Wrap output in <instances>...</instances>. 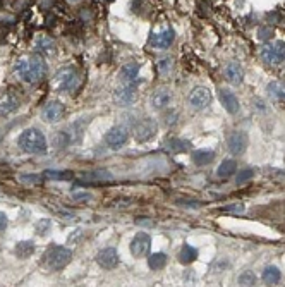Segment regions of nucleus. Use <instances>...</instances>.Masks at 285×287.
<instances>
[{"instance_id":"1","label":"nucleus","mask_w":285,"mask_h":287,"mask_svg":"<svg viewBox=\"0 0 285 287\" xmlns=\"http://www.w3.org/2000/svg\"><path fill=\"white\" fill-rule=\"evenodd\" d=\"M16 74L26 82H40L46 76V64L45 59L38 53L23 55L14 64Z\"/></svg>"},{"instance_id":"2","label":"nucleus","mask_w":285,"mask_h":287,"mask_svg":"<svg viewBox=\"0 0 285 287\" xmlns=\"http://www.w3.org/2000/svg\"><path fill=\"white\" fill-rule=\"evenodd\" d=\"M17 146L23 152L31 153V155H41L46 152V139L43 132L36 127L24 129L17 138Z\"/></svg>"},{"instance_id":"3","label":"nucleus","mask_w":285,"mask_h":287,"mask_svg":"<svg viewBox=\"0 0 285 287\" xmlns=\"http://www.w3.org/2000/svg\"><path fill=\"white\" fill-rule=\"evenodd\" d=\"M71 260H72L71 249H67V247H64V246H52L45 253L43 265H45L50 272H57V270H62L64 267H67Z\"/></svg>"},{"instance_id":"4","label":"nucleus","mask_w":285,"mask_h":287,"mask_svg":"<svg viewBox=\"0 0 285 287\" xmlns=\"http://www.w3.org/2000/svg\"><path fill=\"white\" fill-rule=\"evenodd\" d=\"M78 73L72 67H64V69H59L53 76V88L57 91H74L78 88Z\"/></svg>"},{"instance_id":"5","label":"nucleus","mask_w":285,"mask_h":287,"mask_svg":"<svg viewBox=\"0 0 285 287\" xmlns=\"http://www.w3.org/2000/svg\"><path fill=\"white\" fill-rule=\"evenodd\" d=\"M261 59L268 66H279L285 60V43L284 41H270L263 46Z\"/></svg>"},{"instance_id":"6","label":"nucleus","mask_w":285,"mask_h":287,"mask_svg":"<svg viewBox=\"0 0 285 287\" xmlns=\"http://www.w3.org/2000/svg\"><path fill=\"white\" fill-rule=\"evenodd\" d=\"M189 103L194 110H203L211 103V91L204 86H196L189 95Z\"/></svg>"},{"instance_id":"7","label":"nucleus","mask_w":285,"mask_h":287,"mask_svg":"<svg viewBox=\"0 0 285 287\" xmlns=\"http://www.w3.org/2000/svg\"><path fill=\"white\" fill-rule=\"evenodd\" d=\"M172 102V91L167 88V86H162V88H157L150 96V105L153 110L160 112V110H165Z\"/></svg>"},{"instance_id":"8","label":"nucleus","mask_w":285,"mask_h":287,"mask_svg":"<svg viewBox=\"0 0 285 287\" xmlns=\"http://www.w3.org/2000/svg\"><path fill=\"white\" fill-rule=\"evenodd\" d=\"M127 138H129V129L125 125H115V127H112L105 134V143L110 148L119 150L121 146L125 145Z\"/></svg>"},{"instance_id":"9","label":"nucleus","mask_w":285,"mask_h":287,"mask_svg":"<svg viewBox=\"0 0 285 287\" xmlns=\"http://www.w3.org/2000/svg\"><path fill=\"white\" fill-rule=\"evenodd\" d=\"M227 148L232 155H243L247 148V134L244 131H232L227 138Z\"/></svg>"},{"instance_id":"10","label":"nucleus","mask_w":285,"mask_h":287,"mask_svg":"<svg viewBox=\"0 0 285 287\" xmlns=\"http://www.w3.org/2000/svg\"><path fill=\"white\" fill-rule=\"evenodd\" d=\"M64 114H66V107H64V103L53 100V102H48L45 105V109H43V112H41V117L45 123L55 124L62 119Z\"/></svg>"},{"instance_id":"11","label":"nucleus","mask_w":285,"mask_h":287,"mask_svg":"<svg viewBox=\"0 0 285 287\" xmlns=\"http://www.w3.org/2000/svg\"><path fill=\"white\" fill-rule=\"evenodd\" d=\"M151 247V238L146 232H138L134 236V239L131 241V253L134 258H143L150 253Z\"/></svg>"},{"instance_id":"12","label":"nucleus","mask_w":285,"mask_h":287,"mask_svg":"<svg viewBox=\"0 0 285 287\" xmlns=\"http://www.w3.org/2000/svg\"><path fill=\"white\" fill-rule=\"evenodd\" d=\"M114 98L121 105H131L136 100V84L131 82H122L121 86H117L114 91Z\"/></svg>"},{"instance_id":"13","label":"nucleus","mask_w":285,"mask_h":287,"mask_svg":"<svg viewBox=\"0 0 285 287\" xmlns=\"http://www.w3.org/2000/svg\"><path fill=\"white\" fill-rule=\"evenodd\" d=\"M157 132V123L153 119H143L136 124L134 127V136L139 143H144V141H150L151 138L155 136Z\"/></svg>"},{"instance_id":"14","label":"nucleus","mask_w":285,"mask_h":287,"mask_svg":"<svg viewBox=\"0 0 285 287\" xmlns=\"http://www.w3.org/2000/svg\"><path fill=\"white\" fill-rule=\"evenodd\" d=\"M119 261H121V258H119L117 249H114V247H105V249L98 251V254H96V263L102 268H105V270L115 268L119 265Z\"/></svg>"},{"instance_id":"15","label":"nucleus","mask_w":285,"mask_h":287,"mask_svg":"<svg viewBox=\"0 0 285 287\" xmlns=\"http://www.w3.org/2000/svg\"><path fill=\"white\" fill-rule=\"evenodd\" d=\"M218 98H220V102H222L223 109H225L229 114H237V112H239V109H241L239 100H237V96L234 95L230 89L222 88L218 91Z\"/></svg>"},{"instance_id":"16","label":"nucleus","mask_w":285,"mask_h":287,"mask_svg":"<svg viewBox=\"0 0 285 287\" xmlns=\"http://www.w3.org/2000/svg\"><path fill=\"white\" fill-rule=\"evenodd\" d=\"M19 109V100L14 93H3L0 95V116H9Z\"/></svg>"},{"instance_id":"17","label":"nucleus","mask_w":285,"mask_h":287,"mask_svg":"<svg viewBox=\"0 0 285 287\" xmlns=\"http://www.w3.org/2000/svg\"><path fill=\"white\" fill-rule=\"evenodd\" d=\"M174 31L170 30V28H167V30L160 31V33H155L153 37H151V46H155V48H168V46L174 43Z\"/></svg>"},{"instance_id":"18","label":"nucleus","mask_w":285,"mask_h":287,"mask_svg":"<svg viewBox=\"0 0 285 287\" xmlns=\"http://www.w3.org/2000/svg\"><path fill=\"white\" fill-rule=\"evenodd\" d=\"M138 74H139V66L136 62L125 64L121 69V80L122 82H131V84H136L138 82Z\"/></svg>"},{"instance_id":"19","label":"nucleus","mask_w":285,"mask_h":287,"mask_svg":"<svg viewBox=\"0 0 285 287\" xmlns=\"http://www.w3.org/2000/svg\"><path fill=\"white\" fill-rule=\"evenodd\" d=\"M225 76L232 84H241L244 78V71L237 62H230L225 66Z\"/></svg>"},{"instance_id":"20","label":"nucleus","mask_w":285,"mask_h":287,"mask_svg":"<svg viewBox=\"0 0 285 287\" xmlns=\"http://www.w3.org/2000/svg\"><path fill=\"white\" fill-rule=\"evenodd\" d=\"M35 50L40 53L53 55L55 53V43H53V40H50L48 37H38L35 41Z\"/></svg>"},{"instance_id":"21","label":"nucleus","mask_w":285,"mask_h":287,"mask_svg":"<svg viewBox=\"0 0 285 287\" xmlns=\"http://www.w3.org/2000/svg\"><path fill=\"white\" fill-rule=\"evenodd\" d=\"M215 159V152L213 150H196V152H193V162L196 165H200V167H203V165H208L211 164Z\"/></svg>"},{"instance_id":"22","label":"nucleus","mask_w":285,"mask_h":287,"mask_svg":"<svg viewBox=\"0 0 285 287\" xmlns=\"http://www.w3.org/2000/svg\"><path fill=\"white\" fill-rule=\"evenodd\" d=\"M236 170H237V162L232 159H229V160H223V162L220 164L216 174H218L220 177H230V175L236 174Z\"/></svg>"},{"instance_id":"23","label":"nucleus","mask_w":285,"mask_h":287,"mask_svg":"<svg viewBox=\"0 0 285 287\" xmlns=\"http://www.w3.org/2000/svg\"><path fill=\"white\" fill-rule=\"evenodd\" d=\"M14 251H16V254L19 258H30L31 254L35 253V243L33 241H21L16 245Z\"/></svg>"},{"instance_id":"24","label":"nucleus","mask_w":285,"mask_h":287,"mask_svg":"<svg viewBox=\"0 0 285 287\" xmlns=\"http://www.w3.org/2000/svg\"><path fill=\"white\" fill-rule=\"evenodd\" d=\"M280 279H282V274H280V270L277 267H266L265 272H263V281L270 286L279 284Z\"/></svg>"},{"instance_id":"25","label":"nucleus","mask_w":285,"mask_h":287,"mask_svg":"<svg viewBox=\"0 0 285 287\" xmlns=\"http://www.w3.org/2000/svg\"><path fill=\"white\" fill-rule=\"evenodd\" d=\"M198 258V251L194 249L193 246H189V245H184L182 246V249H180V253H179V261L180 263H184V265H187V263H191V261H194Z\"/></svg>"},{"instance_id":"26","label":"nucleus","mask_w":285,"mask_h":287,"mask_svg":"<svg viewBox=\"0 0 285 287\" xmlns=\"http://www.w3.org/2000/svg\"><path fill=\"white\" fill-rule=\"evenodd\" d=\"M148 265H150L151 270H162V268L167 265V254H165V253L151 254L150 260H148Z\"/></svg>"},{"instance_id":"27","label":"nucleus","mask_w":285,"mask_h":287,"mask_svg":"<svg viewBox=\"0 0 285 287\" xmlns=\"http://www.w3.org/2000/svg\"><path fill=\"white\" fill-rule=\"evenodd\" d=\"M268 93H270V96H273L275 100H282V102H285V86L280 84V82H270Z\"/></svg>"},{"instance_id":"28","label":"nucleus","mask_w":285,"mask_h":287,"mask_svg":"<svg viewBox=\"0 0 285 287\" xmlns=\"http://www.w3.org/2000/svg\"><path fill=\"white\" fill-rule=\"evenodd\" d=\"M167 148L170 150L172 153H180V152H186L189 148V143L182 141V139H170L167 141Z\"/></svg>"},{"instance_id":"29","label":"nucleus","mask_w":285,"mask_h":287,"mask_svg":"<svg viewBox=\"0 0 285 287\" xmlns=\"http://www.w3.org/2000/svg\"><path fill=\"white\" fill-rule=\"evenodd\" d=\"M35 229L38 236H46L50 232V229H52V222L48 218H41V220H38L35 224Z\"/></svg>"},{"instance_id":"30","label":"nucleus","mask_w":285,"mask_h":287,"mask_svg":"<svg viewBox=\"0 0 285 287\" xmlns=\"http://www.w3.org/2000/svg\"><path fill=\"white\" fill-rule=\"evenodd\" d=\"M45 175L48 179H60V181H69V179H72V172H67V170H46Z\"/></svg>"},{"instance_id":"31","label":"nucleus","mask_w":285,"mask_h":287,"mask_svg":"<svg viewBox=\"0 0 285 287\" xmlns=\"http://www.w3.org/2000/svg\"><path fill=\"white\" fill-rule=\"evenodd\" d=\"M157 67H158V73H160V74H167L168 71L172 69V60H170V57H165V59L158 60Z\"/></svg>"},{"instance_id":"32","label":"nucleus","mask_w":285,"mask_h":287,"mask_svg":"<svg viewBox=\"0 0 285 287\" xmlns=\"http://www.w3.org/2000/svg\"><path fill=\"white\" fill-rule=\"evenodd\" d=\"M254 282H256V277L252 272H244V274L239 277L241 286H254Z\"/></svg>"},{"instance_id":"33","label":"nucleus","mask_w":285,"mask_h":287,"mask_svg":"<svg viewBox=\"0 0 285 287\" xmlns=\"http://www.w3.org/2000/svg\"><path fill=\"white\" fill-rule=\"evenodd\" d=\"M252 175H254V172L251 170V168H244V170L239 172V175H237V184H244V182H247L249 179H252Z\"/></svg>"},{"instance_id":"34","label":"nucleus","mask_w":285,"mask_h":287,"mask_svg":"<svg viewBox=\"0 0 285 287\" xmlns=\"http://www.w3.org/2000/svg\"><path fill=\"white\" fill-rule=\"evenodd\" d=\"M19 179L23 182H30V184H40V182H41V177H40V175H21Z\"/></svg>"},{"instance_id":"35","label":"nucleus","mask_w":285,"mask_h":287,"mask_svg":"<svg viewBox=\"0 0 285 287\" xmlns=\"http://www.w3.org/2000/svg\"><path fill=\"white\" fill-rule=\"evenodd\" d=\"M7 215L5 213H2V211H0V232H3L7 229Z\"/></svg>"},{"instance_id":"36","label":"nucleus","mask_w":285,"mask_h":287,"mask_svg":"<svg viewBox=\"0 0 285 287\" xmlns=\"http://www.w3.org/2000/svg\"><path fill=\"white\" fill-rule=\"evenodd\" d=\"M272 35H273V31L270 30V28H268V30H261V31H259V38H261V40H268Z\"/></svg>"},{"instance_id":"37","label":"nucleus","mask_w":285,"mask_h":287,"mask_svg":"<svg viewBox=\"0 0 285 287\" xmlns=\"http://www.w3.org/2000/svg\"><path fill=\"white\" fill-rule=\"evenodd\" d=\"M81 236H82V232H81V231H76V234H71V236H69V243H78Z\"/></svg>"},{"instance_id":"38","label":"nucleus","mask_w":285,"mask_h":287,"mask_svg":"<svg viewBox=\"0 0 285 287\" xmlns=\"http://www.w3.org/2000/svg\"><path fill=\"white\" fill-rule=\"evenodd\" d=\"M74 200H91V195L84 193V195H74Z\"/></svg>"}]
</instances>
